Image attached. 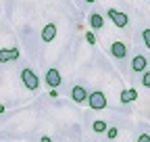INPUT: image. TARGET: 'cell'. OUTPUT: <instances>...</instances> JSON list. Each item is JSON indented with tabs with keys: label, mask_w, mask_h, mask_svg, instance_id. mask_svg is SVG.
<instances>
[{
	"label": "cell",
	"mask_w": 150,
	"mask_h": 142,
	"mask_svg": "<svg viewBox=\"0 0 150 142\" xmlns=\"http://www.w3.org/2000/svg\"><path fill=\"white\" fill-rule=\"evenodd\" d=\"M131 69H134L136 73H144V71L148 69V59L144 55H136L134 59H131Z\"/></svg>",
	"instance_id": "cell-7"
},
{
	"label": "cell",
	"mask_w": 150,
	"mask_h": 142,
	"mask_svg": "<svg viewBox=\"0 0 150 142\" xmlns=\"http://www.w3.org/2000/svg\"><path fill=\"white\" fill-rule=\"evenodd\" d=\"M90 109H94V111H102V109H106V96H104V92L102 90H94V92H90L88 94V102H86Z\"/></svg>",
	"instance_id": "cell-2"
},
{
	"label": "cell",
	"mask_w": 150,
	"mask_h": 142,
	"mask_svg": "<svg viewBox=\"0 0 150 142\" xmlns=\"http://www.w3.org/2000/svg\"><path fill=\"white\" fill-rule=\"evenodd\" d=\"M119 100L123 104L136 102L138 100V90H136V88H125V90H121V94H119Z\"/></svg>",
	"instance_id": "cell-9"
},
{
	"label": "cell",
	"mask_w": 150,
	"mask_h": 142,
	"mask_svg": "<svg viewBox=\"0 0 150 142\" xmlns=\"http://www.w3.org/2000/svg\"><path fill=\"white\" fill-rule=\"evenodd\" d=\"M88 21H90V27H92V29H102V27H104V19H102L100 13H92Z\"/></svg>",
	"instance_id": "cell-10"
},
{
	"label": "cell",
	"mask_w": 150,
	"mask_h": 142,
	"mask_svg": "<svg viewBox=\"0 0 150 142\" xmlns=\"http://www.w3.org/2000/svg\"><path fill=\"white\" fill-rule=\"evenodd\" d=\"M11 61V48H0V65Z\"/></svg>",
	"instance_id": "cell-12"
},
{
	"label": "cell",
	"mask_w": 150,
	"mask_h": 142,
	"mask_svg": "<svg viewBox=\"0 0 150 142\" xmlns=\"http://www.w3.org/2000/svg\"><path fill=\"white\" fill-rule=\"evenodd\" d=\"M86 40H88V44H96V33H94V31H86Z\"/></svg>",
	"instance_id": "cell-15"
},
{
	"label": "cell",
	"mask_w": 150,
	"mask_h": 142,
	"mask_svg": "<svg viewBox=\"0 0 150 142\" xmlns=\"http://www.w3.org/2000/svg\"><path fill=\"white\" fill-rule=\"evenodd\" d=\"M88 90H86V86H73L71 88V98L73 102H77V104H86L88 102Z\"/></svg>",
	"instance_id": "cell-5"
},
{
	"label": "cell",
	"mask_w": 150,
	"mask_h": 142,
	"mask_svg": "<svg viewBox=\"0 0 150 142\" xmlns=\"http://www.w3.org/2000/svg\"><path fill=\"white\" fill-rule=\"evenodd\" d=\"M142 38H144L146 48H150V29H144V31H142Z\"/></svg>",
	"instance_id": "cell-16"
},
{
	"label": "cell",
	"mask_w": 150,
	"mask_h": 142,
	"mask_svg": "<svg viewBox=\"0 0 150 142\" xmlns=\"http://www.w3.org/2000/svg\"><path fill=\"white\" fill-rule=\"evenodd\" d=\"M19 57H21V52H19V48H11V61H17Z\"/></svg>",
	"instance_id": "cell-17"
},
{
	"label": "cell",
	"mask_w": 150,
	"mask_h": 142,
	"mask_svg": "<svg viewBox=\"0 0 150 142\" xmlns=\"http://www.w3.org/2000/svg\"><path fill=\"white\" fill-rule=\"evenodd\" d=\"M142 86L150 88V71H144V73H142Z\"/></svg>",
	"instance_id": "cell-14"
},
{
	"label": "cell",
	"mask_w": 150,
	"mask_h": 142,
	"mask_svg": "<svg viewBox=\"0 0 150 142\" xmlns=\"http://www.w3.org/2000/svg\"><path fill=\"white\" fill-rule=\"evenodd\" d=\"M40 142H52V138H50V136H42Z\"/></svg>",
	"instance_id": "cell-19"
},
{
	"label": "cell",
	"mask_w": 150,
	"mask_h": 142,
	"mask_svg": "<svg viewBox=\"0 0 150 142\" xmlns=\"http://www.w3.org/2000/svg\"><path fill=\"white\" fill-rule=\"evenodd\" d=\"M92 130L96 132V134H106V130H108V123L104 121V119H96L92 123Z\"/></svg>",
	"instance_id": "cell-11"
},
{
	"label": "cell",
	"mask_w": 150,
	"mask_h": 142,
	"mask_svg": "<svg viewBox=\"0 0 150 142\" xmlns=\"http://www.w3.org/2000/svg\"><path fill=\"white\" fill-rule=\"evenodd\" d=\"M110 55L115 57V59H125L127 57V46H125V42H112L110 44Z\"/></svg>",
	"instance_id": "cell-8"
},
{
	"label": "cell",
	"mask_w": 150,
	"mask_h": 142,
	"mask_svg": "<svg viewBox=\"0 0 150 142\" xmlns=\"http://www.w3.org/2000/svg\"><path fill=\"white\" fill-rule=\"evenodd\" d=\"M136 142H150V134H140Z\"/></svg>",
	"instance_id": "cell-18"
},
{
	"label": "cell",
	"mask_w": 150,
	"mask_h": 142,
	"mask_svg": "<svg viewBox=\"0 0 150 142\" xmlns=\"http://www.w3.org/2000/svg\"><path fill=\"white\" fill-rule=\"evenodd\" d=\"M86 2H96V0H86Z\"/></svg>",
	"instance_id": "cell-21"
},
{
	"label": "cell",
	"mask_w": 150,
	"mask_h": 142,
	"mask_svg": "<svg viewBox=\"0 0 150 142\" xmlns=\"http://www.w3.org/2000/svg\"><path fill=\"white\" fill-rule=\"evenodd\" d=\"M117 136H119V128L112 126V128H108V130H106V138H108V140H115Z\"/></svg>",
	"instance_id": "cell-13"
},
{
	"label": "cell",
	"mask_w": 150,
	"mask_h": 142,
	"mask_svg": "<svg viewBox=\"0 0 150 142\" xmlns=\"http://www.w3.org/2000/svg\"><path fill=\"white\" fill-rule=\"evenodd\" d=\"M44 82H46V86L50 88V90H56V88L63 84V75H61V71H59V69H54V67L46 69V73H44Z\"/></svg>",
	"instance_id": "cell-3"
},
{
	"label": "cell",
	"mask_w": 150,
	"mask_h": 142,
	"mask_svg": "<svg viewBox=\"0 0 150 142\" xmlns=\"http://www.w3.org/2000/svg\"><path fill=\"white\" fill-rule=\"evenodd\" d=\"M56 23H46L44 27H42V33H40V38H42V42H46V44H50L54 38H56Z\"/></svg>",
	"instance_id": "cell-6"
},
{
	"label": "cell",
	"mask_w": 150,
	"mask_h": 142,
	"mask_svg": "<svg viewBox=\"0 0 150 142\" xmlns=\"http://www.w3.org/2000/svg\"><path fill=\"white\" fill-rule=\"evenodd\" d=\"M21 84L27 88V90L35 92L38 88H40V77H38V73L31 67H23L21 69Z\"/></svg>",
	"instance_id": "cell-1"
},
{
	"label": "cell",
	"mask_w": 150,
	"mask_h": 142,
	"mask_svg": "<svg viewBox=\"0 0 150 142\" xmlns=\"http://www.w3.org/2000/svg\"><path fill=\"white\" fill-rule=\"evenodd\" d=\"M0 113H4V104H0Z\"/></svg>",
	"instance_id": "cell-20"
},
{
	"label": "cell",
	"mask_w": 150,
	"mask_h": 142,
	"mask_svg": "<svg viewBox=\"0 0 150 142\" xmlns=\"http://www.w3.org/2000/svg\"><path fill=\"white\" fill-rule=\"evenodd\" d=\"M108 19L112 21V23H115L117 27H127V23H129V17L125 15V13H121V11H117V9H108Z\"/></svg>",
	"instance_id": "cell-4"
}]
</instances>
